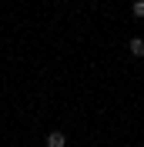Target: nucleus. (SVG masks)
I'll return each instance as SVG.
<instances>
[{
	"label": "nucleus",
	"instance_id": "obj_1",
	"mask_svg": "<svg viewBox=\"0 0 144 147\" xmlns=\"http://www.w3.org/2000/svg\"><path fill=\"white\" fill-rule=\"evenodd\" d=\"M44 144L47 147H67V134H64V130H50Z\"/></svg>",
	"mask_w": 144,
	"mask_h": 147
},
{
	"label": "nucleus",
	"instance_id": "obj_2",
	"mask_svg": "<svg viewBox=\"0 0 144 147\" xmlns=\"http://www.w3.org/2000/svg\"><path fill=\"white\" fill-rule=\"evenodd\" d=\"M127 50H131V57H144V37H131Z\"/></svg>",
	"mask_w": 144,
	"mask_h": 147
},
{
	"label": "nucleus",
	"instance_id": "obj_3",
	"mask_svg": "<svg viewBox=\"0 0 144 147\" xmlns=\"http://www.w3.org/2000/svg\"><path fill=\"white\" fill-rule=\"evenodd\" d=\"M131 10H134V17H144V0H134V7H131Z\"/></svg>",
	"mask_w": 144,
	"mask_h": 147
}]
</instances>
